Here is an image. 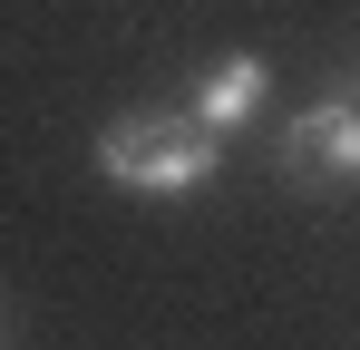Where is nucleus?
Segmentation results:
<instances>
[{
    "label": "nucleus",
    "mask_w": 360,
    "mask_h": 350,
    "mask_svg": "<svg viewBox=\"0 0 360 350\" xmlns=\"http://www.w3.org/2000/svg\"><path fill=\"white\" fill-rule=\"evenodd\" d=\"M98 175L127 195H205L224 175V136L195 108H136L98 127Z\"/></svg>",
    "instance_id": "nucleus-1"
},
{
    "label": "nucleus",
    "mask_w": 360,
    "mask_h": 350,
    "mask_svg": "<svg viewBox=\"0 0 360 350\" xmlns=\"http://www.w3.org/2000/svg\"><path fill=\"white\" fill-rule=\"evenodd\" d=\"M283 175L292 185H360V98H321L283 127Z\"/></svg>",
    "instance_id": "nucleus-2"
},
{
    "label": "nucleus",
    "mask_w": 360,
    "mask_h": 350,
    "mask_svg": "<svg viewBox=\"0 0 360 350\" xmlns=\"http://www.w3.org/2000/svg\"><path fill=\"white\" fill-rule=\"evenodd\" d=\"M263 88H273V68H263V49H234V58H214V68L195 78V98H185V108L205 117L214 136H234L243 117L263 108Z\"/></svg>",
    "instance_id": "nucleus-3"
},
{
    "label": "nucleus",
    "mask_w": 360,
    "mask_h": 350,
    "mask_svg": "<svg viewBox=\"0 0 360 350\" xmlns=\"http://www.w3.org/2000/svg\"><path fill=\"white\" fill-rule=\"evenodd\" d=\"M351 98H360V78H351Z\"/></svg>",
    "instance_id": "nucleus-4"
}]
</instances>
